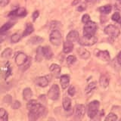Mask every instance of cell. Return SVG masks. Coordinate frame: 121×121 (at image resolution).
Instances as JSON below:
<instances>
[{
	"label": "cell",
	"instance_id": "obj_19",
	"mask_svg": "<svg viewBox=\"0 0 121 121\" xmlns=\"http://www.w3.org/2000/svg\"><path fill=\"white\" fill-rule=\"evenodd\" d=\"M96 86H97V83L96 82H92L89 83L87 86L86 87V95H91L92 94L95 89H96Z\"/></svg>",
	"mask_w": 121,
	"mask_h": 121
},
{
	"label": "cell",
	"instance_id": "obj_35",
	"mask_svg": "<svg viewBox=\"0 0 121 121\" xmlns=\"http://www.w3.org/2000/svg\"><path fill=\"white\" fill-rule=\"evenodd\" d=\"M90 21V17L89 14H85L82 17V22L84 23V24H86L87 22Z\"/></svg>",
	"mask_w": 121,
	"mask_h": 121
},
{
	"label": "cell",
	"instance_id": "obj_13",
	"mask_svg": "<svg viewBox=\"0 0 121 121\" xmlns=\"http://www.w3.org/2000/svg\"><path fill=\"white\" fill-rule=\"evenodd\" d=\"M96 56L104 61H109L111 59L110 54L108 51H98L96 53Z\"/></svg>",
	"mask_w": 121,
	"mask_h": 121
},
{
	"label": "cell",
	"instance_id": "obj_9",
	"mask_svg": "<svg viewBox=\"0 0 121 121\" xmlns=\"http://www.w3.org/2000/svg\"><path fill=\"white\" fill-rule=\"evenodd\" d=\"M28 60V57L23 52H19L15 57V63L18 66H23Z\"/></svg>",
	"mask_w": 121,
	"mask_h": 121
},
{
	"label": "cell",
	"instance_id": "obj_38",
	"mask_svg": "<svg viewBox=\"0 0 121 121\" xmlns=\"http://www.w3.org/2000/svg\"><path fill=\"white\" fill-rule=\"evenodd\" d=\"M86 9V4H82V5H79L77 7V11H83Z\"/></svg>",
	"mask_w": 121,
	"mask_h": 121
},
{
	"label": "cell",
	"instance_id": "obj_18",
	"mask_svg": "<svg viewBox=\"0 0 121 121\" xmlns=\"http://www.w3.org/2000/svg\"><path fill=\"white\" fill-rule=\"evenodd\" d=\"M43 55L46 59H51L53 56V52L52 51L51 48L49 46H45L43 47Z\"/></svg>",
	"mask_w": 121,
	"mask_h": 121
},
{
	"label": "cell",
	"instance_id": "obj_39",
	"mask_svg": "<svg viewBox=\"0 0 121 121\" xmlns=\"http://www.w3.org/2000/svg\"><path fill=\"white\" fill-rule=\"evenodd\" d=\"M10 0H0V6L5 7L9 3Z\"/></svg>",
	"mask_w": 121,
	"mask_h": 121
},
{
	"label": "cell",
	"instance_id": "obj_4",
	"mask_svg": "<svg viewBox=\"0 0 121 121\" xmlns=\"http://www.w3.org/2000/svg\"><path fill=\"white\" fill-rule=\"evenodd\" d=\"M49 39H50V42L52 43V44L54 45H56V46H59V45L61 44L62 36H61L60 32L58 30V29L52 30L50 34Z\"/></svg>",
	"mask_w": 121,
	"mask_h": 121
},
{
	"label": "cell",
	"instance_id": "obj_16",
	"mask_svg": "<svg viewBox=\"0 0 121 121\" xmlns=\"http://www.w3.org/2000/svg\"><path fill=\"white\" fill-rule=\"evenodd\" d=\"M109 82H110V79L108 76L105 74L101 76L100 79H99V83L102 88H107L109 85Z\"/></svg>",
	"mask_w": 121,
	"mask_h": 121
},
{
	"label": "cell",
	"instance_id": "obj_20",
	"mask_svg": "<svg viewBox=\"0 0 121 121\" xmlns=\"http://www.w3.org/2000/svg\"><path fill=\"white\" fill-rule=\"evenodd\" d=\"M33 96V92L31 89L30 88H25L23 91V97H24V99L26 101H30L31 99V98Z\"/></svg>",
	"mask_w": 121,
	"mask_h": 121
},
{
	"label": "cell",
	"instance_id": "obj_6",
	"mask_svg": "<svg viewBox=\"0 0 121 121\" xmlns=\"http://www.w3.org/2000/svg\"><path fill=\"white\" fill-rule=\"evenodd\" d=\"M59 95H60V89L58 86L57 84L52 85L48 92V98H50L51 100L53 101H56L59 98Z\"/></svg>",
	"mask_w": 121,
	"mask_h": 121
},
{
	"label": "cell",
	"instance_id": "obj_45",
	"mask_svg": "<svg viewBox=\"0 0 121 121\" xmlns=\"http://www.w3.org/2000/svg\"><path fill=\"white\" fill-rule=\"evenodd\" d=\"M117 1L118 2H121V0H117Z\"/></svg>",
	"mask_w": 121,
	"mask_h": 121
},
{
	"label": "cell",
	"instance_id": "obj_2",
	"mask_svg": "<svg viewBox=\"0 0 121 121\" xmlns=\"http://www.w3.org/2000/svg\"><path fill=\"white\" fill-rule=\"evenodd\" d=\"M97 30V25L93 21H89L85 24L83 27V36L86 37L94 36Z\"/></svg>",
	"mask_w": 121,
	"mask_h": 121
},
{
	"label": "cell",
	"instance_id": "obj_24",
	"mask_svg": "<svg viewBox=\"0 0 121 121\" xmlns=\"http://www.w3.org/2000/svg\"><path fill=\"white\" fill-rule=\"evenodd\" d=\"M13 25H14V23H12V22L5 23V24H4L1 28H0V34H3V33H6L9 29H11V27H12Z\"/></svg>",
	"mask_w": 121,
	"mask_h": 121
},
{
	"label": "cell",
	"instance_id": "obj_5",
	"mask_svg": "<svg viewBox=\"0 0 121 121\" xmlns=\"http://www.w3.org/2000/svg\"><path fill=\"white\" fill-rule=\"evenodd\" d=\"M104 33L111 38H117V36H119L120 31L117 26L111 24L104 28Z\"/></svg>",
	"mask_w": 121,
	"mask_h": 121
},
{
	"label": "cell",
	"instance_id": "obj_22",
	"mask_svg": "<svg viewBox=\"0 0 121 121\" xmlns=\"http://www.w3.org/2000/svg\"><path fill=\"white\" fill-rule=\"evenodd\" d=\"M63 108L65 111H70L71 109V100L68 97H64L63 99Z\"/></svg>",
	"mask_w": 121,
	"mask_h": 121
},
{
	"label": "cell",
	"instance_id": "obj_33",
	"mask_svg": "<svg viewBox=\"0 0 121 121\" xmlns=\"http://www.w3.org/2000/svg\"><path fill=\"white\" fill-rule=\"evenodd\" d=\"M117 120V116L113 113H110L105 118L106 121H115Z\"/></svg>",
	"mask_w": 121,
	"mask_h": 121
},
{
	"label": "cell",
	"instance_id": "obj_21",
	"mask_svg": "<svg viewBox=\"0 0 121 121\" xmlns=\"http://www.w3.org/2000/svg\"><path fill=\"white\" fill-rule=\"evenodd\" d=\"M49 70L55 76H58L60 73V67L57 64H52L49 67Z\"/></svg>",
	"mask_w": 121,
	"mask_h": 121
},
{
	"label": "cell",
	"instance_id": "obj_36",
	"mask_svg": "<svg viewBox=\"0 0 121 121\" xmlns=\"http://www.w3.org/2000/svg\"><path fill=\"white\" fill-rule=\"evenodd\" d=\"M3 101H4V102H5V103H6L7 104H9L11 103L12 98H11V95H6V96H5V98H4Z\"/></svg>",
	"mask_w": 121,
	"mask_h": 121
},
{
	"label": "cell",
	"instance_id": "obj_11",
	"mask_svg": "<svg viewBox=\"0 0 121 121\" xmlns=\"http://www.w3.org/2000/svg\"><path fill=\"white\" fill-rule=\"evenodd\" d=\"M26 15V10L24 8H18L16 10L12 11L9 13V16H13V17H25Z\"/></svg>",
	"mask_w": 121,
	"mask_h": 121
},
{
	"label": "cell",
	"instance_id": "obj_17",
	"mask_svg": "<svg viewBox=\"0 0 121 121\" xmlns=\"http://www.w3.org/2000/svg\"><path fill=\"white\" fill-rule=\"evenodd\" d=\"M73 49V43H71L70 41H66L64 43V46H63V51L65 54H68V53L71 52Z\"/></svg>",
	"mask_w": 121,
	"mask_h": 121
},
{
	"label": "cell",
	"instance_id": "obj_25",
	"mask_svg": "<svg viewBox=\"0 0 121 121\" xmlns=\"http://www.w3.org/2000/svg\"><path fill=\"white\" fill-rule=\"evenodd\" d=\"M43 38L39 36H36L32 37L30 39H29L28 43L30 44H32V45H36V44H39V43H43Z\"/></svg>",
	"mask_w": 121,
	"mask_h": 121
},
{
	"label": "cell",
	"instance_id": "obj_3",
	"mask_svg": "<svg viewBox=\"0 0 121 121\" xmlns=\"http://www.w3.org/2000/svg\"><path fill=\"white\" fill-rule=\"evenodd\" d=\"M100 103L98 101H91L88 105V108H87V113H88V117L91 119H93L95 117L97 113L98 112V109H99Z\"/></svg>",
	"mask_w": 121,
	"mask_h": 121
},
{
	"label": "cell",
	"instance_id": "obj_37",
	"mask_svg": "<svg viewBox=\"0 0 121 121\" xmlns=\"http://www.w3.org/2000/svg\"><path fill=\"white\" fill-rule=\"evenodd\" d=\"M21 102L20 101H15L13 104H12V108L14 109V110H17L18 108H21Z\"/></svg>",
	"mask_w": 121,
	"mask_h": 121
},
{
	"label": "cell",
	"instance_id": "obj_44",
	"mask_svg": "<svg viewBox=\"0 0 121 121\" xmlns=\"http://www.w3.org/2000/svg\"><path fill=\"white\" fill-rule=\"evenodd\" d=\"M79 3V0H75V1L72 3V5H77V4H78Z\"/></svg>",
	"mask_w": 121,
	"mask_h": 121
},
{
	"label": "cell",
	"instance_id": "obj_29",
	"mask_svg": "<svg viewBox=\"0 0 121 121\" xmlns=\"http://www.w3.org/2000/svg\"><path fill=\"white\" fill-rule=\"evenodd\" d=\"M12 55V50L10 48H7L2 53V57L4 58H9Z\"/></svg>",
	"mask_w": 121,
	"mask_h": 121
},
{
	"label": "cell",
	"instance_id": "obj_23",
	"mask_svg": "<svg viewBox=\"0 0 121 121\" xmlns=\"http://www.w3.org/2000/svg\"><path fill=\"white\" fill-rule=\"evenodd\" d=\"M98 10H99V11L101 14H108L111 13V11L112 10V6L111 5H106L101 6V8H99Z\"/></svg>",
	"mask_w": 121,
	"mask_h": 121
},
{
	"label": "cell",
	"instance_id": "obj_7",
	"mask_svg": "<svg viewBox=\"0 0 121 121\" xmlns=\"http://www.w3.org/2000/svg\"><path fill=\"white\" fill-rule=\"evenodd\" d=\"M97 43V38L95 36L92 37H86L82 36L79 39V43L83 46H91Z\"/></svg>",
	"mask_w": 121,
	"mask_h": 121
},
{
	"label": "cell",
	"instance_id": "obj_28",
	"mask_svg": "<svg viewBox=\"0 0 121 121\" xmlns=\"http://www.w3.org/2000/svg\"><path fill=\"white\" fill-rule=\"evenodd\" d=\"M0 120L7 121L9 120V114L8 112L4 108H0Z\"/></svg>",
	"mask_w": 121,
	"mask_h": 121
},
{
	"label": "cell",
	"instance_id": "obj_42",
	"mask_svg": "<svg viewBox=\"0 0 121 121\" xmlns=\"http://www.w3.org/2000/svg\"><path fill=\"white\" fill-rule=\"evenodd\" d=\"M115 8L117 9H118L119 11H121V2H119V4H116Z\"/></svg>",
	"mask_w": 121,
	"mask_h": 121
},
{
	"label": "cell",
	"instance_id": "obj_41",
	"mask_svg": "<svg viewBox=\"0 0 121 121\" xmlns=\"http://www.w3.org/2000/svg\"><path fill=\"white\" fill-rule=\"evenodd\" d=\"M117 62L120 64H121V51L119 52L118 55H117Z\"/></svg>",
	"mask_w": 121,
	"mask_h": 121
},
{
	"label": "cell",
	"instance_id": "obj_30",
	"mask_svg": "<svg viewBox=\"0 0 121 121\" xmlns=\"http://www.w3.org/2000/svg\"><path fill=\"white\" fill-rule=\"evenodd\" d=\"M111 19H112L113 21H115L117 23H118V24H121V16H120V13L117 12V11L112 15Z\"/></svg>",
	"mask_w": 121,
	"mask_h": 121
},
{
	"label": "cell",
	"instance_id": "obj_43",
	"mask_svg": "<svg viewBox=\"0 0 121 121\" xmlns=\"http://www.w3.org/2000/svg\"><path fill=\"white\" fill-rule=\"evenodd\" d=\"M98 1H100V0H86V2H96Z\"/></svg>",
	"mask_w": 121,
	"mask_h": 121
},
{
	"label": "cell",
	"instance_id": "obj_27",
	"mask_svg": "<svg viewBox=\"0 0 121 121\" xmlns=\"http://www.w3.org/2000/svg\"><path fill=\"white\" fill-rule=\"evenodd\" d=\"M43 47H39L36 50V60L38 62L42 61L43 58Z\"/></svg>",
	"mask_w": 121,
	"mask_h": 121
},
{
	"label": "cell",
	"instance_id": "obj_1",
	"mask_svg": "<svg viewBox=\"0 0 121 121\" xmlns=\"http://www.w3.org/2000/svg\"><path fill=\"white\" fill-rule=\"evenodd\" d=\"M26 107L29 110L28 117L30 120H37L40 117L43 116L46 112L45 108L36 100H30Z\"/></svg>",
	"mask_w": 121,
	"mask_h": 121
},
{
	"label": "cell",
	"instance_id": "obj_31",
	"mask_svg": "<svg viewBox=\"0 0 121 121\" xmlns=\"http://www.w3.org/2000/svg\"><path fill=\"white\" fill-rule=\"evenodd\" d=\"M21 35L20 34H18V33H14L13 34L12 36H11V43H17V42L21 39Z\"/></svg>",
	"mask_w": 121,
	"mask_h": 121
},
{
	"label": "cell",
	"instance_id": "obj_14",
	"mask_svg": "<svg viewBox=\"0 0 121 121\" xmlns=\"http://www.w3.org/2000/svg\"><path fill=\"white\" fill-rule=\"evenodd\" d=\"M60 82L63 89H67L70 85V77L68 75H62L60 78Z\"/></svg>",
	"mask_w": 121,
	"mask_h": 121
},
{
	"label": "cell",
	"instance_id": "obj_15",
	"mask_svg": "<svg viewBox=\"0 0 121 121\" xmlns=\"http://www.w3.org/2000/svg\"><path fill=\"white\" fill-rule=\"evenodd\" d=\"M77 53L78 55H79L81 58L83 59H88L89 57H90V52L86 50V49L83 48H77Z\"/></svg>",
	"mask_w": 121,
	"mask_h": 121
},
{
	"label": "cell",
	"instance_id": "obj_32",
	"mask_svg": "<svg viewBox=\"0 0 121 121\" xmlns=\"http://www.w3.org/2000/svg\"><path fill=\"white\" fill-rule=\"evenodd\" d=\"M76 61H77V58L73 55H70L67 58V63L68 65H72Z\"/></svg>",
	"mask_w": 121,
	"mask_h": 121
},
{
	"label": "cell",
	"instance_id": "obj_40",
	"mask_svg": "<svg viewBox=\"0 0 121 121\" xmlns=\"http://www.w3.org/2000/svg\"><path fill=\"white\" fill-rule=\"evenodd\" d=\"M39 11H34L33 14V21H35L36 20V19L38 18V17H39Z\"/></svg>",
	"mask_w": 121,
	"mask_h": 121
},
{
	"label": "cell",
	"instance_id": "obj_10",
	"mask_svg": "<svg viewBox=\"0 0 121 121\" xmlns=\"http://www.w3.org/2000/svg\"><path fill=\"white\" fill-rule=\"evenodd\" d=\"M49 77L48 76H45V77H37L35 79V83L40 87H46L49 83Z\"/></svg>",
	"mask_w": 121,
	"mask_h": 121
},
{
	"label": "cell",
	"instance_id": "obj_34",
	"mask_svg": "<svg viewBox=\"0 0 121 121\" xmlns=\"http://www.w3.org/2000/svg\"><path fill=\"white\" fill-rule=\"evenodd\" d=\"M76 93V89L73 86H70L69 87V89H68V94H69V95L70 96H73Z\"/></svg>",
	"mask_w": 121,
	"mask_h": 121
},
{
	"label": "cell",
	"instance_id": "obj_8",
	"mask_svg": "<svg viewBox=\"0 0 121 121\" xmlns=\"http://www.w3.org/2000/svg\"><path fill=\"white\" fill-rule=\"evenodd\" d=\"M86 113V108L83 104H77L74 107L73 115L74 118L77 120H80L84 117Z\"/></svg>",
	"mask_w": 121,
	"mask_h": 121
},
{
	"label": "cell",
	"instance_id": "obj_26",
	"mask_svg": "<svg viewBox=\"0 0 121 121\" xmlns=\"http://www.w3.org/2000/svg\"><path fill=\"white\" fill-rule=\"evenodd\" d=\"M33 30H34V28H33V25L31 24H26L25 30H24V33H23L22 36L24 37L28 36V35L31 34L33 32Z\"/></svg>",
	"mask_w": 121,
	"mask_h": 121
},
{
	"label": "cell",
	"instance_id": "obj_12",
	"mask_svg": "<svg viewBox=\"0 0 121 121\" xmlns=\"http://www.w3.org/2000/svg\"><path fill=\"white\" fill-rule=\"evenodd\" d=\"M79 33L77 30H72V31H70L67 36V40L70 41L73 43L79 41Z\"/></svg>",
	"mask_w": 121,
	"mask_h": 121
}]
</instances>
